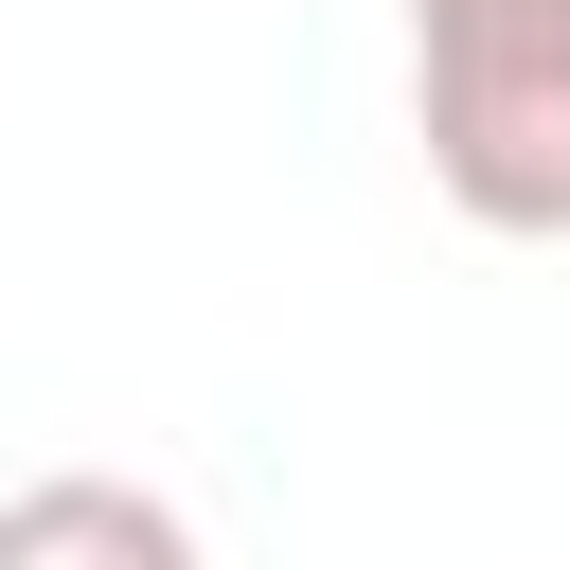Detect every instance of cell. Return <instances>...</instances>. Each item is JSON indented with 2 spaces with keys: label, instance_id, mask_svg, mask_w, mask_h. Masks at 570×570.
Segmentation results:
<instances>
[{
  "label": "cell",
  "instance_id": "6da1fadb",
  "mask_svg": "<svg viewBox=\"0 0 570 570\" xmlns=\"http://www.w3.org/2000/svg\"><path fill=\"white\" fill-rule=\"evenodd\" d=\"M410 142L463 232L552 249L570 232V18H445L410 36Z\"/></svg>",
  "mask_w": 570,
  "mask_h": 570
},
{
  "label": "cell",
  "instance_id": "7a4b0ae2",
  "mask_svg": "<svg viewBox=\"0 0 570 570\" xmlns=\"http://www.w3.org/2000/svg\"><path fill=\"white\" fill-rule=\"evenodd\" d=\"M0 570H214V552H196V517H178L160 481L53 463V481H18V499H0Z\"/></svg>",
  "mask_w": 570,
  "mask_h": 570
},
{
  "label": "cell",
  "instance_id": "3957f363",
  "mask_svg": "<svg viewBox=\"0 0 570 570\" xmlns=\"http://www.w3.org/2000/svg\"><path fill=\"white\" fill-rule=\"evenodd\" d=\"M445 18H570V0H410V36H445Z\"/></svg>",
  "mask_w": 570,
  "mask_h": 570
}]
</instances>
